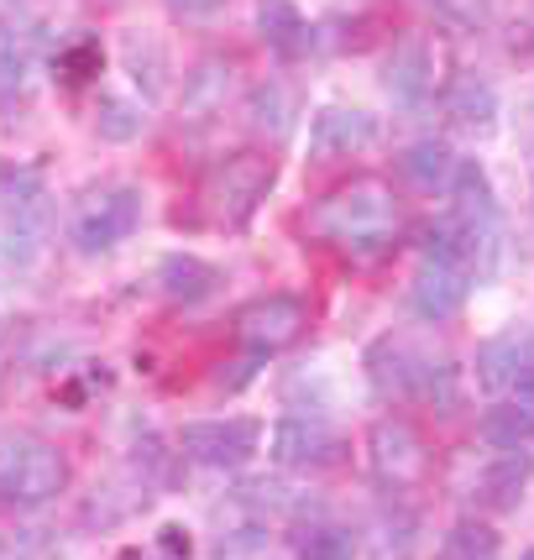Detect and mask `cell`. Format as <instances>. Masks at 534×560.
Listing matches in <instances>:
<instances>
[{"mask_svg":"<svg viewBox=\"0 0 534 560\" xmlns=\"http://www.w3.org/2000/svg\"><path fill=\"white\" fill-rule=\"evenodd\" d=\"M310 231L320 242L346 246L351 257L388 252V242L398 236V199L383 178H351L310 210Z\"/></svg>","mask_w":534,"mask_h":560,"instance_id":"obj_1","label":"cell"},{"mask_svg":"<svg viewBox=\"0 0 534 560\" xmlns=\"http://www.w3.org/2000/svg\"><path fill=\"white\" fill-rule=\"evenodd\" d=\"M278 184V158L263 152V147H246V152H231L225 163L210 168L205 178V215L210 225H225V231H242L246 220L257 215V205L267 199V189Z\"/></svg>","mask_w":534,"mask_h":560,"instance_id":"obj_2","label":"cell"},{"mask_svg":"<svg viewBox=\"0 0 534 560\" xmlns=\"http://www.w3.org/2000/svg\"><path fill=\"white\" fill-rule=\"evenodd\" d=\"M63 488H69V456L53 440H0V503L5 509H43Z\"/></svg>","mask_w":534,"mask_h":560,"instance_id":"obj_3","label":"cell"},{"mask_svg":"<svg viewBox=\"0 0 534 560\" xmlns=\"http://www.w3.org/2000/svg\"><path fill=\"white\" fill-rule=\"evenodd\" d=\"M142 189L137 184H100L73 205L69 215V242L79 257H105L142 225Z\"/></svg>","mask_w":534,"mask_h":560,"instance_id":"obj_4","label":"cell"},{"mask_svg":"<svg viewBox=\"0 0 534 560\" xmlns=\"http://www.w3.org/2000/svg\"><path fill=\"white\" fill-rule=\"evenodd\" d=\"M263 451V419L225 415V419H189L178 430V456L210 471H236Z\"/></svg>","mask_w":534,"mask_h":560,"instance_id":"obj_5","label":"cell"},{"mask_svg":"<svg viewBox=\"0 0 534 560\" xmlns=\"http://www.w3.org/2000/svg\"><path fill=\"white\" fill-rule=\"evenodd\" d=\"M0 210H5V257L11 262H32L53 236V199L43 189V178L37 173H11L5 195H0Z\"/></svg>","mask_w":534,"mask_h":560,"instance_id":"obj_6","label":"cell"},{"mask_svg":"<svg viewBox=\"0 0 534 560\" xmlns=\"http://www.w3.org/2000/svg\"><path fill=\"white\" fill-rule=\"evenodd\" d=\"M304 330H310V304H304L299 293H263V299L242 304V315H236V336H242V346L257 351V357L289 351Z\"/></svg>","mask_w":534,"mask_h":560,"instance_id":"obj_7","label":"cell"},{"mask_svg":"<svg viewBox=\"0 0 534 560\" xmlns=\"http://www.w3.org/2000/svg\"><path fill=\"white\" fill-rule=\"evenodd\" d=\"M367 462H372L383 488H414L430 471V451H425V440H419L409 419L383 415L367 430Z\"/></svg>","mask_w":534,"mask_h":560,"instance_id":"obj_8","label":"cell"},{"mask_svg":"<svg viewBox=\"0 0 534 560\" xmlns=\"http://www.w3.org/2000/svg\"><path fill=\"white\" fill-rule=\"evenodd\" d=\"M267 456L283 471H320V466H330L340 456V435L330 424H320V419L283 415L272 424V451Z\"/></svg>","mask_w":534,"mask_h":560,"instance_id":"obj_9","label":"cell"},{"mask_svg":"<svg viewBox=\"0 0 534 560\" xmlns=\"http://www.w3.org/2000/svg\"><path fill=\"white\" fill-rule=\"evenodd\" d=\"M378 142V116L367 110H346V105H330L310 121V158L315 163H336V158H357L367 147Z\"/></svg>","mask_w":534,"mask_h":560,"instance_id":"obj_10","label":"cell"},{"mask_svg":"<svg viewBox=\"0 0 534 560\" xmlns=\"http://www.w3.org/2000/svg\"><path fill=\"white\" fill-rule=\"evenodd\" d=\"M231 90H236V63L220 58V52L199 58L195 69L184 73V90H178V121H189V126L216 121L220 110H225V100H231Z\"/></svg>","mask_w":534,"mask_h":560,"instance_id":"obj_11","label":"cell"},{"mask_svg":"<svg viewBox=\"0 0 534 560\" xmlns=\"http://www.w3.org/2000/svg\"><path fill=\"white\" fill-rule=\"evenodd\" d=\"M383 84H388V95L398 105H419L436 90V48H430L425 32H404L393 43L388 63H383Z\"/></svg>","mask_w":534,"mask_h":560,"instance_id":"obj_12","label":"cell"},{"mask_svg":"<svg viewBox=\"0 0 534 560\" xmlns=\"http://www.w3.org/2000/svg\"><path fill=\"white\" fill-rule=\"evenodd\" d=\"M466 289H472V272L466 268L425 257V268L414 272V283H409V304L419 319H436L440 325V319H451L466 304Z\"/></svg>","mask_w":534,"mask_h":560,"instance_id":"obj_13","label":"cell"},{"mask_svg":"<svg viewBox=\"0 0 534 560\" xmlns=\"http://www.w3.org/2000/svg\"><path fill=\"white\" fill-rule=\"evenodd\" d=\"M158 289H163V299L169 304H205L210 293L220 289V268L216 262H205V257H195V252H169L163 262H158Z\"/></svg>","mask_w":534,"mask_h":560,"instance_id":"obj_14","label":"cell"},{"mask_svg":"<svg viewBox=\"0 0 534 560\" xmlns=\"http://www.w3.org/2000/svg\"><path fill=\"white\" fill-rule=\"evenodd\" d=\"M398 173H404V184L419 189V195H440V189H451V178H456V152L445 142H436V137H425V142L404 147Z\"/></svg>","mask_w":534,"mask_h":560,"instance_id":"obj_15","label":"cell"},{"mask_svg":"<svg viewBox=\"0 0 534 560\" xmlns=\"http://www.w3.org/2000/svg\"><path fill=\"white\" fill-rule=\"evenodd\" d=\"M419 366L425 362H414L404 341H378L367 351V377L383 398H414L419 393Z\"/></svg>","mask_w":534,"mask_h":560,"instance_id":"obj_16","label":"cell"},{"mask_svg":"<svg viewBox=\"0 0 534 560\" xmlns=\"http://www.w3.org/2000/svg\"><path fill=\"white\" fill-rule=\"evenodd\" d=\"M257 32H263L267 48L289 52V58L310 48V22L293 0H257Z\"/></svg>","mask_w":534,"mask_h":560,"instance_id":"obj_17","label":"cell"},{"mask_svg":"<svg viewBox=\"0 0 534 560\" xmlns=\"http://www.w3.org/2000/svg\"><path fill=\"white\" fill-rule=\"evenodd\" d=\"M524 482H530V462H524V451H498V462L477 477V498H483L487 509H519Z\"/></svg>","mask_w":534,"mask_h":560,"instance_id":"obj_18","label":"cell"},{"mask_svg":"<svg viewBox=\"0 0 534 560\" xmlns=\"http://www.w3.org/2000/svg\"><path fill=\"white\" fill-rule=\"evenodd\" d=\"M445 110H451V121L472 126V131H487L492 116H498V95H492L487 79L462 73V79H451V90H445Z\"/></svg>","mask_w":534,"mask_h":560,"instance_id":"obj_19","label":"cell"},{"mask_svg":"<svg viewBox=\"0 0 534 560\" xmlns=\"http://www.w3.org/2000/svg\"><path fill=\"white\" fill-rule=\"evenodd\" d=\"M121 52H126V69H131L142 95H163V90H169V52H163V43H158L152 32H126Z\"/></svg>","mask_w":534,"mask_h":560,"instance_id":"obj_20","label":"cell"},{"mask_svg":"<svg viewBox=\"0 0 534 560\" xmlns=\"http://www.w3.org/2000/svg\"><path fill=\"white\" fill-rule=\"evenodd\" d=\"M246 126H252V131H267V137H283V131L293 126V95H289V84L263 79V84L246 95Z\"/></svg>","mask_w":534,"mask_h":560,"instance_id":"obj_21","label":"cell"},{"mask_svg":"<svg viewBox=\"0 0 534 560\" xmlns=\"http://www.w3.org/2000/svg\"><path fill=\"white\" fill-rule=\"evenodd\" d=\"M483 440L492 451H524L534 440V409H524V404H492L483 415Z\"/></svg>","mask_w":534,"mask_h":560,"instance_id":"obj_22","label":"cell"},{"mask_svg":"<svg viewBox=\"0 0 534 560\" xmlns=\"http://www.w3.org/2000/svg\"><path fill=\"white\" fill-rule=\"evenodd\" d=\"M32 63H37L32 32L16 22H0V90H22Z\"/></svg>","mask_w":534,"mask_h":560,"instance_id":"obj_23","label":"cell"},{"mask_svg":"<svg viewBox=\"0 0 534 560\" xmlns=\"http://www.w3.org/2000/svg\"><path fill=\"white\" fill-rule=\"evenodd\" d=\"M357 556V539L336 529V524H310L293 535V560H351Z\"/></svg>","mask_w":534,"mask_h":560,"instance_id":"obj_24","label":"cell"},{"mask_svg":"<svg viewBox=\"0 0 534 560\" xmlns=\"http://www.w3.org/2000/svg\"><path fill=\"white\" fill-rule=\"evenodd\" d=\"M436 560H498V535L487 529V524H456V529H445L440 539Z\"/></svg>","mask_w":534,"mask_h":560,"instance_id":"obj_25","label":"cell"},{"mask_svg":"<svg viewBox=\"0 0 534 560\" xmlns=\"http://www.w3.org/2000/svg\"><path fill=\"white\" fill-rule=\"evenodd\" d=\"M524 351H519V336H503V341H487L483 357H477V377L487 388H513V377L524 372Z\"/></svg>","mask_w":534,"mask_h":560,"instance_id":"obj_26","label":"cell"},{"mask_svg":"<svg viewBox=\"0 0 534 560\" xmlns=\"http://www.w3.org/2000/svg\"><path fill=\"white\" fill-rule=\"evenodd\" d=\"M142 126H147L142 105H131V100H121V95H100V105H95V131L105 137V142H131Z\"/></svg>","mask_w":534,"mask_h":560,"instance_id":"obj_27","label":"cell"},{"mask_svg":"<svg viewBox=\"0 0 534 560\" xmlns=\"http://www.w3.org/2000/svg\"><path fill=\"white\" fill-rule=\"evenodd\" d=\"M58 69H63V79H69V84L95 79V73H100V43H79V48H69L63 58H58Z\"/></svg>","mask_w":534,"mask_h":560,"instance_id":"obj_28","label":"cell"},{"mask_svg":"<svg viewBox=\"0 0 534 560\" xmlns=\"http://www.w3.org/2000/svg\"><path fill=\"white\" fill-rule=\"evenodd\" d=\"M456 22H466V26H477V22H487V0H440Z\"/></svg>","mask_w":534,"mask_h":560,"instance_id":"obj_29","label":"cell"},{"mask_svg":"<svg viewBox=\"0 0 534 560\" xmlns=\"http://www.w3.org/2000/svg\"><path fill=\"white\" fill-rule=\"evenodd\" d=\"M158 545H163L173 560H189V550H195V545H189V529H178V524H163V539H158Z\"/></svg>","mask_w":534,"mask_h":560,"instance_id":"obj_30","label":"cell"},{"mask_svg":"<svg viewBox=\"0 0 534 560\" xmlns=\"http://www.w3.org/2000/svg\"><path fill=\"white\" fill-rule=\"evenodd\" d=\"M178 16H210V11H220L225 0H169Z\"/></svg>","mask_w":534,"mask_h":560,"instance_id":"obj_31","label":"cell"},{"mask_svg":"<svg viewBox=\"0 0 534 560\" xmlns=\"http://www.w3.org/2000/svg\"><path fill=\"white\" fill-rule=\"evenodd\" d=\"M513 393H519V404H524V409H534V362L513 377Z\"/></svg>","mask_w":534,"mask_h":560,"instance_id":"obj_32","label":"cell"},{"mask_svg":"<svg viewBox=\"0 0 534 560\" xmlns=\"http://www.w3.org/2000/svg\"><path fill=\"white\" fill-rule=\"evenodd\" d=\"M524 560H534V550H524Z\"/></svg>","mask_w":534,"mask_h":560,"instance_id":"obj_33","label":"cell"}]
</instances>
